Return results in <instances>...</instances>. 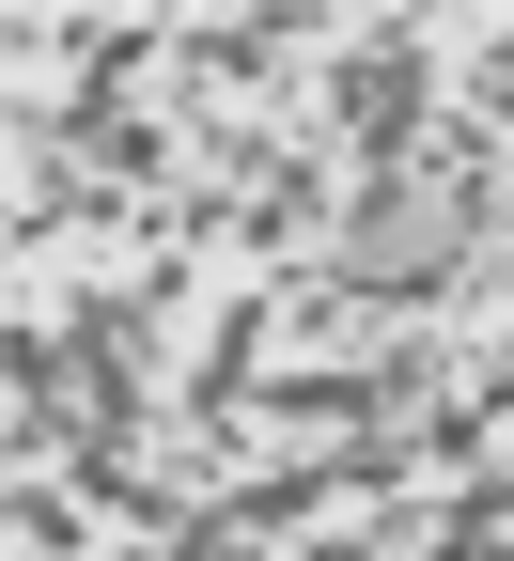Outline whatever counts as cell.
<instances>
[{
  "label": "cell",
  "instance_id": "cell-1",
  "mask_svg": "<svg viewBox=\"0 0 514 561\" xmlns=\"http://www.w3.org/2000/svg\"><path fill=\"white\" fill-rule=\"evenodd\" d=\"M328 125H343V187L358 172H406L421 125H436V47L421 32H343L328 47Z\"/></svg>",
  "mask_w": 514,
  "mask_h": 561
}]
</instances>
